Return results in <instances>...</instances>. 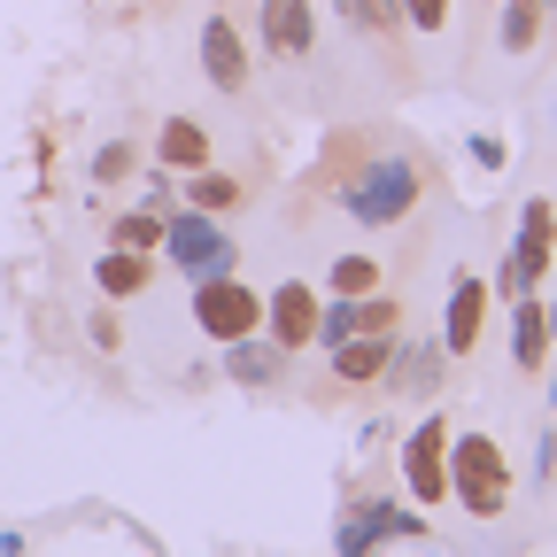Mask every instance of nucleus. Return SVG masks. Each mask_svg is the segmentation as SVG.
I'll return each instance as SVG.
<instances>
[{"label": "nucleus", "mask_w": 557, "mask_h": 557, "mask_svg": "<svg viewBox=\"0 0 557 557\" xmlns=\"http://www.w3.org/2000/svg\"><path fill=\"white\" fill-rule=\"evenodd\" d=\"M449 496H457L472 519H496V511L511 504V465H504V449L487 442V434L449 442Z\"/></svg>", "instance_id": "nucleus-1"}, {"label": "nucleus", "mask_w": 557, "mask_h": 557, "mask_svg": "<svg viewBox=\"0 0 557 557\" xmlns=\"http://www.w3.org/2000/svg\"><path fill=\"white\" fill-rule=\"evenodd\" d=\"M341 201H348V218H364V225H403L410 209H418V163L387 156V163H372L357 186H348Z\"/></svg>", "instance_id": "nucleus-2"}, {"label": "nucleus", "mask_w": 557, "mask_h": 557, "mask_svg": "<svg viewBox=\"0 0 557 557\" xmlns=\"http://www.w3.org/2000/svg\"><path fill=\"white\" fill-rule=\"evenodd\" d=\"M194 325L209 341H240L263 325V295H248L233 271H209V278H194Z\"/></svg>", "instance_id": "nucleus-3"}, {"label": "nucleus", "mask_w": 557, "mask_h": 557, "mask_svg": "<svg viewBox=\"0 0 557 557\" xmlns=\"http://www.w3.org/2000/svg\"><path fill=\"white\" fill-rule=\"evenodd\" d=\"M163 248H171V263L194 271V278L233 271V240L218 233V218H209V209H178V218L163 225Z\"/></svg>", "instance_id": "nucleus-4"}, {"label": "nucleus", "mask_w": 557, "mask_h": 557, "mask_svg": "<svg viewBox=\"0 0 557 557\" xmlns=\"http://www.w3.org/2000/svg\"><path fill=\"white\" fill-rule=\"evenodd\" d=\"M549 248H557V209L549 201H527L519 240H511V263H504V287L511 295H534V278L549 271Z\"/></svg>", "instance_id": "nucleus-5"}, {"label": "nucleus", "mask_w": 557, "mask_h": 557, "mask_svg": "<svg viewBox=\"0 0 557 557\" xmlns=\"http://www.w3.org/2000/svg\"><path fill=\"white\" fill-rule=\"evenodd\" d=\"M403 472H410V496L418 504H442L449 496V426H442V418H426V426L403 442Z\"/></svg>", "instance_id": "nucleus-6"}, {"label": "nucleus", "mask_w": 557, "mask_h": 557, "mask_svg": "<svg viewBox=\"0 0 557 557\" xmlns=\"http://www.w3.org/2000/svg\"><path fill=\"white\" fill-rule=\"evenodd\" d=\"M201 70H209V86H218V94H240L248 86V47L233 32V16H209L201 24Z\"/></svg>", "instance_id": "nucleus-7"}, {"label": "nucleus", "mask_w": 557, "mask_h": 557, "mask_svg": "<svg viewBox=\"0 0 557 557\" xmlns=\"http://www.w3.org/2000/svg\"><path fill=\"white\" fill-rule=\"evenodd\" d=\"M263 325H271V341L278 348H302V341H318V295L302 287V278H287L271 302H263Z\"/></svg>", "instance_id": "nucleus-8"}, {"label": "nucleus", "mask_w": 557, "mask_h": 557, "mask_svg": "<svg viewBox=\"0 0 557 557\" xmlns=\"http://www.w3.org/2000/svg\"><path fill=\"white\" fill-rule=\"evenodd\" d=\"M480 325H487V287H480V278H457V287H449V318H442V348H449V357H472Z\"/></svg>", "instance_id": "nucleus-9"}, {"label": "nucleus", "mask_w": 557, "mask_h": 557, "mask_svg": "<svg viewBox=\"0 0 557 557\" xmlns=\"http://www.w3.org/2000/svg\"><path fill=\"white\" fill-rule=\"evenodd\" d=\"M395 372V333H348L333 341V380H380Z\"/></svg>", "instance_id": "nucleus-10"}, {"label": "nucleus", "mask_w": 557, "mask_h": 557, "mask_svg": "<svg viewBox=\"0 0 557 557\" xmlns=\"http://www.w3.org/2000/svg\"><path fill=\"white\" fill-rule=\"evenodd\" d=\"M318 24H310V0H263V47L271 54H310Z\"/></svg>", "instance_id": "nucleus-11"}, {"label": "nucleus", "mask_w": 557, "mask_h": 557, "mask_svg": "<svg viewBox=\"0 0 557 557\" xmlns=\"http://www.w3.org/2000/svg\"><path fill=\"white\" fill-rule=\"evenodd\" d=\"M511 357H519V372L549 364V310L534 295H519V310H511Z\"/></svg>", "instance_id": "nucleus-12"}, {"label": "nucleus", "mask_w": 557, "mask_h": 557, "mask_svg": "<svg viewBox=\"0 0 557 557\" xmlns=\"http://www.w3.org/2000/svg\"><path fill=\"white\" fill-rule=\"evenodd\" d=\"M94 278H101V295H109V302H132V295H148L156 263L139 256V248H109V256L94 263Z\"/></svg>", "instance_id": "nucleus-13"}, {"label": "nucleus", "mask_w": 557, "mask_h": 557, "mask_svg": "<svg viewBox=\"0 0 557 557\" xmlns=\"http://www.w3.org/2000/svg\"><path fill=\"white\" fill-rule=\"evenodd\" d=\"M156 163H163V171H201V163H209V132H201L194 116H171V124L156 132Z\"/></svg>", "instance_id": "nucleus-14"}, {"label": "nucleus", "mask_w": 557, "mask_h": 557, "mask_svg": "<svg viewBox=\"0 0 557 557\" xmlns=\"http://www.w3.org/2000/svg\"><path fill=\"white\" fill-rule=\"evenodd\" d=\"M186 209H209V218H225V209H240V178H225V171H194V186H186Z\"/></svg>", "instance_id": "nucleus-15"}, {"label": "nucleus", "mask_w": 557, "mask_h": 557, "mask_svg": "<svg viewBox=\"0 0 557 557\" xmlns=\"http://www.w3.org/2000/svg\"><path fill=\"white\" fill-rule=\"evenodd\" d=\"M225 348H233V372H240L248 387H263V380H278V357H287V348H278V341L263 348L256 333H240V341H225Z\"/></svg>", "instance_id": "nucleus-16"}, {"label": "nucleus", "mask_w": 557, "mask_h": 557, "mask_svg": "<svg viewBox=\"0 0 557 557\" xmlns=\"http://www.w3.org/2000/svg\"><path fill=\"white\" fill-rule=\"evenodd\" d=\"M542 16H549V0H504V54H527L542 39Z\"/></svg>", "instance_id": "nucleus-17"}, {"label": "nucleus", "mask_w": 557, "mask_h": 557, "mask_svg": "<svg viewBox=\"0 0 557 557\" xmlns=\"http://www.w3.org/2000/svg\"><path fill=\"white\" fill-rule=\"evenodd\" d=\"M325 287H333V295H372V287H380V263H372V256H341Z\"/></svg>", "instance_id": "nucleus-18"}, {"label": "nucleus", "mask_w": 557, "mask_h": 557, "mask_svg": "<svg viewBox=\"0 0 557 557\" xmlns=\"http://www.w3.org/2000/svg\"><path fill=\"white\" fill-rule=\"evenodd\" d=\"M116 248H139V256L163 248V218H156V209H132V218H116Z\"/></svg>", "instance_id": "nucleus-19"}, {"label": "nucleus", "mask_w": 557, "mask_h": 557, "mask_svg": "<svg viewBox=\"0 0 557 557\" xmlns=\"http://www.w3.org/2000/svg\"><path fill=\"white\" fill-rule=\"evenodd\" d=\"M403 16H410L418 32H442V24H449V0H403Z\"/></svg>", "instance_id": "nucleus-20"}, {"label": "nucleus", "mask_w": 557, "mask_h": 557, "mask_svg": "<svg viewBox=\"0 0 557 557\" xmlns=\"http://www.w3.org/2000/svg\"><path fill=\"white\" fill-rule=\"evenodd\" d=\"M94 171H101V178H124V171H132V148H124V139H116V148H101Z\"/></svg>", "instance_id": "nucleus-21"}, {"label": "nucleus", "mask_w": 557, "mask_h": 557, "mask_svg": "<svg viewBox=\"0 0 557 557\" xmlns=\"http://www.w3.org/2000/svg\"><path fill=\"white\" fill-rule=\"evenodd\" d=\"M542 310H549V333H557V302H542Z\"/></svg>", "instance_id": "nucleus-22"}]
</instances>
